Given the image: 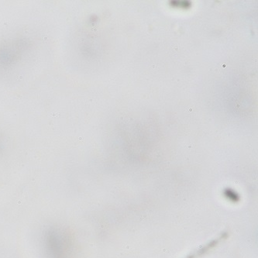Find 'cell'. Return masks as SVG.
Here are the masks:
<instances>
[{
    "label": "cell",
    "instance_id": "cell-1",
    "mask_svg": "<svg viewBox=\"0 0 258 258\" xmlns=\"http://www.w3.org/2000/svg\"><path fill=\"white\" fill-rule=\"evenodd\" d=\"M25 38H15L0 44V72H6L22 60L30 48Z\"/></svg>",
    "mask_w": 258,
    "mask_h": 258
}]
</instances>
